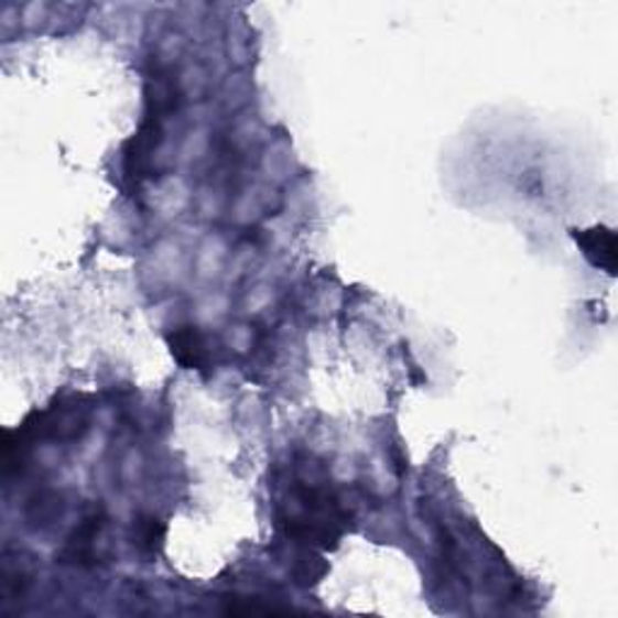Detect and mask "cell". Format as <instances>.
I'll return each instance as SVG.
<instances>
[{
    "label": "cell",
    "mask_w": 618,
    "mask_h": 618,
    "mask_svg": "<svg viewBox=\"0 0 618 618\" xmlns=\"http://www.w3.org/2000/svg\"><path fill=\"white\" fill-rule=\"evenodd\" d=\"M348 522L350 512L340 506L336 490L305 478H297L290 488L288 508L279 514V524L290 541L319 549H336Z\"/></svg>",
    "instance_id": "6da1fadb"
},
{
    "label": "cell",
    "mask_w": 618,
    "mask_h": 618,
    "mask_svg": "<svg viewBox=\"0 0 618 618\" xmlns=\"http://www.w3.org/2000/svg\"><path fill=\"white\" fill-rule=\"evenodd\" d=\"M162 121H165V117L145 111V119L138 126L135 135L123 145V176L135 186L155 176V160L162 141H165Z\"/></svg>",
    "instance_id": "7a4b0ae2"
},
{
    "label": "cell",
    "mask_w": 618,
    "mask_h": 618,
    "mask_svg": "<svg viewBox=\"0 0 618 618\" xmlns=\"http://www.w3.org/2000/svg\"><path fill=\"white\" fill-rule=\"evenodd\" d=\"M107 527V514L105 510H93L90 514L83 517V522L73 529L68 536L66 546L58 553L61 563L78 565V567H93L99 563L97 553V539L102 536Z\"/></svg>",
    "instance_id": "3957f363"
},
{
    "label": "cell",
    "mask_w": 618,
    "mask_h": 618,
    "mask_svg": "<svg viewBox=\"0 0 618 618\" xmlns=\"http://www.w3.org/2000/svg\"><path fill=\"white\" fill-rule=\"evenodd\" d=\"M167 346L172 358L182 365L184 370L208 372L210 370V348L204 332L194 324L174 326L167 334Z\"/></svg>",
    "instance_id": "277c9868"
},
{
    "label": "cell",
    "mask_w": 618,
    "mask_h": 618,
    "mask_svg": "<svg viewBox=\"0 0 618 618\" xmlns=\"http://www.w3.org/2000/svg\"><path fill=\"white\" fill-rule=\"evenodd\" d=\"M573 239L583 249L585 259L595 269L614 275L616 271V235L609 227H589V230H573Z\"/></svg>",
    "instance_id": "5b68a950"
},
{
    "label": "cell",
    "mask_w": 618,
    "mask_h": 618,
    "mask_svg": "<svg viewBox=\"0 0 618 618\" xmlns=\"http://www.w3.org/2000/svg\"><path fill=\"white\" fill-rule=\"evenodd\" d=\"M165 539V524L155 514H141L133 524V544L143 553H155Z\"/></svg>",
    "instance_id": "8992f818"
},
{
    "label": "cell",
    "mask_w": 618,
    "mask_h": 618,
    "mask_svg": "<svg viewBox=\"0 0 618 618\" xmlns=\"http://www.w3.org/2000/svg\"><path fill=\"white\" fill-rule=\"evenodd\" d=\"M30 585V577L28 573L22 571V567H15L6 563L3 565V575H0V597L3 601H15L24 595V589Z\"/></svg>",
    "instance_id": "52a82bcc"
},
{
    "label": "cell",
    "mask_w": 618,
    "mask_h": 618,
    "mask_svg": "<svg viewBox=\"0 0 618 618\" xmlns=\"http://www.w3.org/2000/svg\"><path fill=\"white\" fill-rule=\"evenodd\" d=\"M227 614H275V611H283L279 607H273V604H267L261 597H227Z\"/></svg>",
    "instance_id": "ba28073f"
}]
</instances>
